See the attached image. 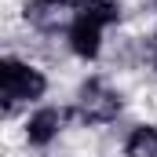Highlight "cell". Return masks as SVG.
Instances as JSON below:
<instances>
[{
  "instance_id": "6",
  "label": "cell",
  "mask_w": 157,
  "mask_h": 157,
  "mask_svg": "<svg viewBox=\"0 0 157 157\" xmlns=\"http://www.w3.org/2000/svg\"><path fill=\"white\" fill-rule=\"evenodd\" d=\"M59 0H33V4H26V18L33 22V26H59Z\"/></svg>"
},
{
  "instance_id": "1",
  "label": "cell",
  "mask_w": 157,
  "mask_h": 157,
  "mask_svg": "<svg viewBox=\"0 0 157 157\" xmlns=\"http://www.w3.org/2000/svg\"><path fill=\"white\" fill-rule=\"evenodd\" d=\"M117 15H121V7L113 0H91L88 7H80L73 15V22H70V48H73V55L95 59L99 48H102V29L110 22H117Z\"/></svg>"
},
{
  "instance_id": "2",
  "label": "cell",
  "mask_w": 157,
  "mask_h": 157,
  "mask_svg": "<svg viewBox=\"0 0 157 157\" xmlns=\"http://www.w3.org/2000/svg\"><path fill=\"white\" fill-rule=\"evenodd\" d=\"M48 88V80L40 70L18 62V59H0V95L11 102H26V99H40Z\"/></svg>"
},
{
  "instance_id": "5",
  "label": "cell",
  "mask_w": 157,
  "mask_h": 157,
  "mask_svg": "<svg viewBox=\"0 0 157 157\" xmlns=\"http://www.w3.org/2000/svg\"><path fill=\"white\" fill-rule=\"evenodd\" d=\"M124 154L128 157H157V128L154 124H139V128L128 135Z\"/></svg>"
},
{
  "instance_id": "4",
  "label": "cell",
  "mask_w": 157,
  "mask_h": 157,
  "mask_svg": "<svg viewBox=\"0 0 157 157\" xmlns=\"http://www.w3.org/2000/svg\"><path fill=\"white\" fill-rule=\"evenodd\" d=\"M59 124H62V113L51 110V106H44V110H37V113L29 117V124H26V139H29L33 146H48V143L59 135Z\"/></svg>"
},
{
  "instance_id": "7",
  "label": "cell",
  "mask_w": 157,
  "mask_h": 157,
  "mask_svg": "<svg viewBox=\"0 0 157 157\" xmlns=\"http://www.w3.org/2000/svg\"><path fill=\"white\" fill-rule=\"evenodd\" d=\"M59 4H62V7H73V11H80V7H88L91 0H59Z\"/></svg>"
},
{
  "instance_id": "3",
  "label": "cell",
  "mask_w": 157,
  "mask_h": 157,
  "mask_svg": "<svg viewBox=\"0 0 157 157\" xmlns=\"http://www.w3.org/2000/svg\"><path fill=\"white\" fill-rule=\"evenodd\" d=\"M117 110H121V99L102 80H88L80 88V113L88 121H110V117H117Z\"/></svg>"
}]
</instances>
